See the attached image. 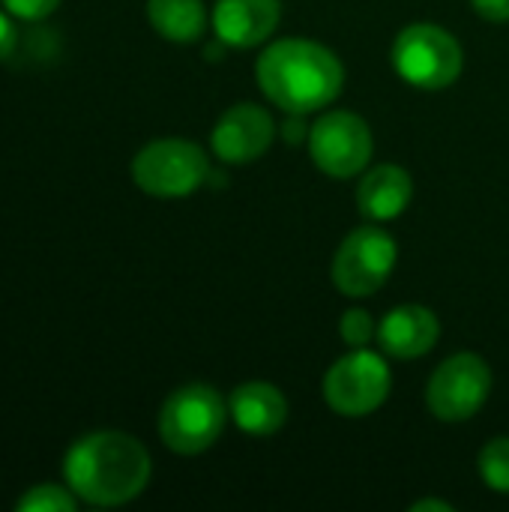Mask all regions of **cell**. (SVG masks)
Listing matches in <instances>:
<instances>
[{
  "label": "cell",
  "mask_w": 509,
  "mask_h": 512,
  "mask_svg": "<svg viewBox=\"0 0 509 512\" xmlns=\"http://www.w3.org/2000/svg\"><path fill=\"white\" fill-rule=\"evenodd\" d=\"M255 78L267 102L291 117H306L336 102L345 87V66L327 45L288 36L261 51Z\"/></svg>",
  "instance_id": "cell-1"
},
{
  "label": "cell",
  "mask_w": 509,
  "mask_h": 512,
  "mask_svg": "<svg viewBox=\"0 0 509 512\" xmlns=\"http://www.w3.org/2000/svg\"><path fill=\"white\" fill-rule=\"evenodd\" d=\"M150 453L126 432H90L63 456V480L90 507H123L150 483Z\"/></svg>",
  "instance_id": "cell-2"
},
{
  "label": "cell",
  "mask_w": 509,
  "mask_h": 512,
  "mask_svg": "<svg viewBox=\"0 0 509 512\" xmlns=\"http://www.w3.org/2000/svg\"><path fill=\"white\" fill-rule=\"evenodd\" d=\"M228 405L210 384L177 387L159 411V438L177 456H198L210 450L228 423Z\"/></svg>",
  "instance_id": "cell-3"
},
{
  "label": "cell",
  "mask_w": 509,
  "mask_h": 512,
  "mask_svg": "<svg viewBox=\"0 0 509 512\" xmlns=\"http://www.w3.org/2000/svg\"><path fill=\"white\" fill-rule=\"evenodd\" d=\"M465 51L459 39L438 24H408L393 42V69L402 81L420 90H444L459 81Z\"/></svg>",
  "instance_id": "cell-4"
},
{
  "label": "cell",
  "mask_w": 509,
  "mask_h": 512,
  "mask_svg": "<svg viewBox=\"0 0 509 512\" xmlns=\"http://www.w3.org/2000/svg\"><path fill=\"white\" fill-rule=\"evenodd\" d=\"M210 177L207 153L186 138H159L132 159V180L153 198H186Z\"/></svg>",
  "instance_id": "cell-5"
},
{
  "label": "cell",
  "mask_w": 509,
  "mask_h": 512,
  "mask_svg": "<svg viewBox=\"0 0 509 512\" xmlns=\"http://www.w3.org/2000/svg\"><path fill=\"white\" fill-rule=\"evenodd\" d=\"M396 258L399 246L393 234H387L381 225H360L339 243L330 264V279L345 297L360 300L387 285Z\"/></svg>",
  "instance_id": "cell-6"
},
{
  "label": "cell",
  "mask_w": 509,
  "mask_h": 512,
  "mask_svg": "<svg viewBox=\"0 0 509 512\" xmlns=\"http://www.w3.org/2000/svg\"><path fill=\"white\" fill-rule=\"evenodd\" d=\"M393 387V375L381 354L369 348H351L324 375V399L339 417L357 420L375 414Z\"/></svg>",
  "instance_id": "cell-7"
},
{
  "label": "cell",
  "mask_w": 509,
  "mask_h": 512,
  "mask_svg": "<svg viewBox=\"0 0 509 512\" xmlns=\"http://www.w3.org/2000/svg\"><path fill=\"white\" fill-rule=\"evenodd\" d=\"M492 393V369L480 354H453L426 384V408L441 423H465L477 417Z\"/></svg>",
  "instance_id": "cell-8"
},
{
  "label": "cell",
  "mask_w": 509,
  "mask_h": 512,
  "mask_svg": "<svg viewBox=\"0 0 509 512\" xmlns=\"http://www.w3.org/2000/svg\"><path fill=\"white\" fill-rule=\"evenodd\" d=\"M309 156L312 162L336 180L357 177L375 150L372 129L354 111H327L309 126Z\"/></svg>",
  "instance_id": "cell-9"
},
{
  "label": "cell",
  "mask_w": 509,
  "mask_h": 512,
  "mask_svg": "<svg viewBox=\"0 0 509 512\" xmlns=\"http://www.w3.org/2000/svg\"><path fill=\"white\" fill-rule=\"evenodd\" d=\"M276 138V123L267 108L255 102H237L213 126L210 147L219 162L228 165H246L261 159Z\"/></svg>",
  "instance_id": "cell-10"
},
{
  "label": "cell",
  "mask_w": 509,
  "mask_h": 512,
  "mask_svg": "<svg viewBox=\"0 0 509 512\" xmlns=\"http://www.w3.org/2000/svg\"><path fill=\"white\" fill-rule=\"evenodd\" d=\"M282 21V0H216L210 24L222 45L255 48L267 42Z\"/></svg>",
  "instance_id": "cell-11"
},
{
  "label": "cell",
  "mask_w": 509,
  "mask_h": 512,
  "mask_svg": "<svg viewBox=\"0 0 509 512\" xmlns=\"http://www.w3.org/2000/svg\"><path fill=\"white\" fill-rule=\"evenodd\" d=\"M441 339V321L432 309L420 303H405L390 309L378 324L381 348L396 360H417L429 354Z\"/></svg>",
  "instance_id": "cell-12"
},
{
  "label": "cell",
  "mask_w": 509,
  "mask_h": 512,
  "mask_svg": "<svg viewBox=\"0 0 509 512\" xmlns=\"http://www.w3.org/2000/svg\"><path fill=\"white\" fill-rule=\"evenodd\" d=\"M228 414L240 432L252 438H270L288 423V399L276 384L249 381L231 393Z\"/></svg>",
  "instance_id": "cell-13"
},
{
  "label": "cell",
  "mask_w": 509,
  "mask_h": 512,
  "mask_svg": "<svg viewBox=\"0 0 509 512\" xmlns=\"http://www.w3.org/2000/svg\"><path fill=\"white\" fill-rule=\"evenodd\" d=\"M414 198V180L402 165H378L357 183V207L372 222L399 219Z\"/></svg>",
  "instance_id": "cell-14"
},
{
  "label": "cell",
  "mask_w": 509,
  "mask_h": 512,
  "mask_svg": "<svg viewBox=\"0 0 509 512\" xmlns=\"http://www.w3.org/2000/svg\"><path fill=\"white\" fill-rule=\"evenodd\" d=\"M153 30L177 45L198 42L207 30V9L201 0H147Z\"/></svg>",
  "instance_id": "cell-15"
},
{
  "label": "cell",
  "mask_w": 509,
  "mask_h": 512,
  "mask_svg": "<svg viewBox=\"0 0 509 512\" xmlns=\"http://www.w3.org/2000/svg\"><path fill=\"white\" fill-rule=\"evenodd\" d=\"M18 512H75L78 510V495L69 486H54V483H42V486H30L18 501Z\"/></svg>",
  "instance_id": "cell-16"
},
{
  "label": "cell",
  "mask_w": 509,
  "mask_h": 512,
  "mask_svg": "<svg viewBox=\"0 0 509 512\" xmlns=\"http://www.w3.org/2000/svg\"><path fill=\"white\" fill-rule=\"evenodd\" d=\"M480 477L492 492L509 495V438H492L480 450Z\"/></svg>",
  "instance_id": "cell-17"
},
{
  "label": "cell",
  "mask_w": 509,
  "mask_h": 512,
  "mask_svg": "<svg viewBox=\"0 0 509 512\" xmlns=\"http://www.w3.org/2000/svg\"><path fill=\"white\" fill-rule=\"evenodd\" d=\"M339 336L351 348H366L372 339H378V327L366 309H348L339 321Z\"/></svg>",
  "instance_id": "cell-18"
},
{
  "label": "cell",
  "mask_w": 509,
  "mask_h": 512,
  "mask_svg": "<svg viewBox=\"0 0 509 512\" xmlns=\"http://www.w3.org/2000/svg\"><path fill=\"white\" fill-rule=\"evenodd\" d=\"M0 3L9 15L21 21H42L60 6V0H0Z\"/></svg>",
  "instance_id": "cell-19"
},
{
  "label": "cell",
  "mask_w": 509,
  "mask_h": 512,
  "mask_svg": "<svg viewBox=\"0 0 509 512\" xmlns=\"http://www.w3.org/2000/svg\"><path fill=\"white\" fill-rule=\"evenodd\" d=\"M471 6H474L477 15H483L486 21H495V24L509 21V0H471Z\"/></svg>",
  "instance_id": "cell-20"
},
{
  "label": "cell",
  "mask_w": 509,
  "mask_h": 512,
  "mask_svg": "<svg viewBox=\"0 0 509 512\" xmlns=\"http://www.w3.org/2000/svg\"><path fill=\"white\" fill-rule=\"evenodd\" d=\"M15 42H18V30L12 24V15L0 9V60H6L15 51Z\"/></svg>",
  "instance_id": "cell-21"
},
{
  "label": "cell",
  "mask_w": 509,
  "mask_h": 512,
  "mask_svg": "<svg viewBox=\"0 0 509 512\" xmlns=\"http://www.w3.org/2000/svg\"><path fill=\"white\" fill-rule=\"evenodd\" d=\"M411 510H414V512H423V510H444V512H450V510H453V507H450V504H444V501H432V498H429V501H417V504H414Z\"/></svg>",
  "instance_id": "cell-22"
}]
</instances>
